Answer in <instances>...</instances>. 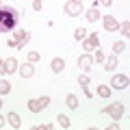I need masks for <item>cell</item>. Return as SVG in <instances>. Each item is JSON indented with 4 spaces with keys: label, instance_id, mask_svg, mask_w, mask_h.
<instances>
[{
    "label": "cell",
    "instance_id": "1",
    "mask_svg": "<svg viewBox=\"0 0 130 130\" xmlns=\"http://www.w3.org/2000/svg\"><path fill=\"white\" fill-rule=\"evenodd\" d=\"M18 26V11L9 5L0 7V32L7 35V32H13Z\"/></svg>",
    "mask_w": 130,
    "mask_h": 130
},
{
    "label": "cell",
    "instance_id": "2",
    "mask_svg": "<svg viewBox=\"0 0 130 130\" xmlns=\"http://www.w3.org/2000/svg\"><path fill=\"white\" fill-rule=\"evenodd\" d=\"M95 48H100V35H98V32H89L87 37L83 39V50L87 52V54H91Z\"/></svg>",
    "mask_w": 130,
    "mask_h": 130
},
{
    "label": "cell",
    "instance_id": "3",
    "mask_svg": "<svg viewBox=\"0 0 130 130\" xmlns=\"http://www.w3.org/2000/svg\"><path fill=\"white\" fill-rule=\"evenodd\" d=\"M50 102H52L50 95H41V98H37V100H28V111L30 113H39V111H43Z\"/></svg>",
    "mask_w": 130,
    "mask_h": 130
},
{
    "label": "cell",
    "instance_id": "4",
    "mask_svg": "<svg viewBox=\"0 0 130 130\" xmlns=\"http://www.w3.org/2000/svg\"><path fill=\"white\" fill-rule=\"evenodd\" d=\"M63 9H65V13L70 15V18H78V15L83 13V2H80V0H67Z\"/></svg>",
    "mask_w": 130,
    "mask_h": 130
},
{
    "label": "cell",
    "instance_id": "5",
    "mask_svg": "<svg viewBox=\"0 0 130 130\" xmlns=\"http://www.w3.org/2000/svg\"><path fill=\"white\" fill-rule=\"evenodd\" d=\"M104 113L111 115L113 119H121V115L126 113V106L121 102H113V104H108V106H104Z\"/></svg>",
    "mask_w": 130,
    "mask_h": 130
},
{
    "label": "cell",
    "instance_id": "6",
    "mask_svg": "<svg viewBox=\"0 0 130 130\" xmlns=\"http://www.w3.org/2000/svg\"><path fill=\"white\" fill-rule=\"evenodd\" d=\"M13 37H15V48L22 50V48L28 43V39H30V32L24 30V28H20V30H13Z\"/></svg>",
    "mask_w": 130,
    "mask_h": 130
},
{
    "label": "cell",
    "instance_id": "7",
    "mask_svg": "<svg viewBox=\"0 0 130 130\" xmlns=\"http://www.w3.org/2000/svg\"><path fill=\"white\" fill-rule=\"evenodd\" d=\"M111 87L117 89V91L128 89V76H126V74H115V76L111 78Z\"/></svg>",
    "mask_w": 130,
    "mask_h": 130
},
{
    "label": "cell",
    "instance_id": "8",
    "mask_svg": "<svg viewBox=\"0 0 130 130\" xmlns=\"http://www.w3.org/2000/svg\"><path fill=\"white\" fill-rule=\"evenodd\" d=\"M102 22H104V30H108V32L119 30V22H117V18H115V15H104V18H102Z\"/></svg>",
    "mask_w": 130,
    "mask_h": 130
},
{
    "label": "cell",
    "instance_id": "9",
    "mask_svg": "<svg viewBox=\"0 0 130 130\" xmlns=\"http://www.w3.org/2000/svg\"><path fill=\"white\" fill-rule=\"evenodd\" d=\"M91 65H93V56H91V54L85 52V54L78 56V67H80L83 72H89V70H91Z\"/></svg>",
    "mask_w": 130,
    "mask_h": 130
},
{
    "label": "cell",
    "instance_id": "10",
    "mask_svg": "<svg viewBox=\"0 0 130 130\" xmlns=\"http://www.w3.org/2000/svg\"><path fill=\"white\" fill-rule=\"evenodd\" d=\"M18 59H15V56H9V59L5 61V72L7 74H18Z\"/></svg>",
    "mask_w": 130,
    "mask_h": 130
},
{
    "label": "cell",
    "instance_id": "11",
    "mask_svg": "<svg viewBox=\"0 0 130 130\" xmlns=\"http://www.w3.org/2000/svg\"><path fill=\"white\" fill-rule=\"evenodd\" d=\"M18 74L22 76V78H30L32 74H35V67H32V63H24L18 67Z\"/></svg>",
    "mask_w": 130,
    "mask_h": 130
},
{
    "label": "cell",
    "instance_id": "12",
    "mask_svg": "<svg viewBox=\"0 0 130 130\" xmlns=\"http://www.w3.org/2000/svg\"><path fill=\"white\" fill-rule=\"evenodd\" d=\"M50 70L54 72V74H61V72L65 70V61L61 59V56H54V59L50 61Z\"/></svg>",
    "mask_w": 130,
    "mask_h": 130
},
{
    "label": "cell",
    "instance_id": "13",
    "mask_svg": "<svg viewBox=\"0 0 130 130\" xmlns=\"http://www.w3.org/2000/svg\"><path fill=\"white\" fill-rule=\"evenodd\" d=\"M102 65H104V70H106V72H113V70H117V54H111V56H106Z\"/></svg>",
    "mask_w": 130,
    "mask_h": 130
},
{
    "label": "cell",
    "instance_id": "14",
    "mask_svg": "<svg viewBox=\"0 0 130 130\" xmlns=\"http://www.w3.org/2000/svg\"><path fill=\"white\" fill-rule=\"evenodd\" d=\"M7 121H9L13 128H20V126H22V119H20L18 113H9V115H7Z\"/></svg>",
    "mask_w": 130,
    "mask_h": 130
},
{
    "label": "cell",
    "instance_id": "15",
    "mask_svg": "<svg viewBox=\"0 0 130 130\" xmlns=\"http://www.w3.org/2000/svg\"><path fill=\"white\" fill-rule=\"evenodd\" d=\"M78 85H80V89H87L89 85H91V76H89L87 72H85V74H80V76H78Z\"/></svg>",
    "mask_w": 130,
    "mask_h": 130
},
{
    "label": "cell",
    "instance_id": "16",
    "mask_svg": "<svg viewBox=\"0 0 130 130\" xmlns=\"http://www.w3.org/2000/svg\"><path fill=\"white\" fill-rule=\"evenodd\" d=\"M65 104H67V106H70L72 111H76V108H78V98H76L74 93H70V95L65 98Z\"/></svg>",
    "mask_w": 130,
    "mask_h": 130
},
{
    "label": "cell",
    "instance_id": "17",
    "mask_svg": "<svg viewBox=\"0 0 130 130\" xmlns=\"http://www.w3.org/2000/svg\"><path fill=\"white\" fill-rule=\"evenodd\" d=\"M56 121H59V126H61V128H65V130L72 128V121H70V117H67V115H59V117H56Z\"/></svg>",
    "mask_w": 130,
    "mask_h": 130
},
{
    "label": "cell",
    "instance_id": "18",
    "mask_svg": "<svg viewBox=\"0 0 130 130\" xmlns=\"http://www.w3.org/2000/svg\"><path fill=\"white\" fill-rule=\"evenodd\" d=\"M100 18H102V15H100V11H98V9H93V7L87 11V20H89V22H98Z\"/></svg>",
    "mask_w": 130,
    "mask_h": 130
},
{
    "label": "cell",
    "instance_id": "19",
    "mask_svg": "<svg viewBox=\"0 0 130 130\" xmlns=\"http://www.w3.org/2000/svg\"><path fill=\"white\" fill-rule=\"evenodd\" d=\"M126 52V41H115L113 43V54H121Z\"/></svg>",
    "mask_w": 130,
    "mask_h": 130
},
{
    "label": "cell",
    "instance_id": "20",
    "mask_svg": "<svg viewBox=\"0 0 130 130\" xmlns=\"http://www.w3.org/2000/svg\"><path fill=\"white\" fill-rule=\"evenodd\" d=\"M11 93V83L9 80H0V95H7Z\"/></svg>",
    "mask_w": 130,
    "mask_h": 130
},
{
    "label": "cell",
    "instance_id": "21",
    "mask_svg": "<svg viewBox=\"0 0 130 130\" xmlns=\"http://www.w3.org/2000/svg\"><path fill=\"white\" fill-rule=\"evenodd\" d=\"M98 95H100V98H111V87L100 85V87H98Z\"/></svg>",
    "mask_w": 130,
    "mask_h": 130
},
{
    "label": "cell",
    "instance_id": "22",
    "mask_svg": "<svg viewBox=\"0 0 130 130\" xmlns=\"http://www.w3.org/2000/svg\"><path fill=\"white\" fill-rule=\"evenodd\" d=\"M87 35H89V32L85 30V28H76V30H74V39H76V41H83Z\"/></svg>",
    "mask_w": 130,
    "mask_h": 130
},
{
    "label": "cell",
    "instance_id": "23",
    "mask_svg": "<svg viewBox=\"0 0 130 130\" xmlns=\"http://www.w3.org/2000/svg\"><path fill=\"white\" fill-rule=\"evenodd\" d=\"M119 30H121V35L128 37V35H130V20H124V22L119 24Z\"/></svg>",
    "mask_w": 130,
    "mask_h": 130
},
{
    "label": "cell",
    "instance_id": "24",
    "mask_svg": "<svg viewBox=\"0 0 130 130\" xmlns=\"http://www.w3.org/2000/svg\"><path fill=\"white\" fill-rule=\"evenodd\" d=\"M104 59H106V56H104V52L102 50H93V61H95V63H104Z\"/></svg>",
    "mask_w": 130,
    "mask_h": 130
},
{
    "label": "cell",
    "instance_id": "25",
    "mask_svg": "<svg viewBox=\"0 0 130 130\" xmlns=\"http://www.w3.org/2000/svg\"><path fill=\"white\" fill-rule=\"evenodd\" d=\"M39 59H41V54H39V52H28V63H39Z\"/></svg>",
    "mask_w": 130,
    "mask_h": 130
},
{
    "label": "cell",
    "instance_id": "26",
    "mask_svg": "<svg viewBox=\"0 0 130 130\" xmlns=\"http://www.w3.org/2000/svg\"><path fill=\"white\" fill-rule=\"evenodd\" d=\"M32 130H54V126L52 124H37V126H32Z\"/></svg>",
    "mask_w": 130,
    "mask_h": 130
},
{
    "label": "cell",
    "instance_id": "27",
    "mask_svg": "<svg viewBox=\"0 0 130 130\" xmlns=\"http://www.w3.org/2000/svg\"><path fill=\"white\" fill-rule=\"evenodd\" d=\"M41 7H43L41 0H32V9H35V11H41Z\"/></svg>",
    "mask_w": 130,
    "mask_h": 130
},
{
    "label": "cell",
    "instance_id": "28",
    "mask_svg": "<svg viewBox=\"0 0 130 130\" xmlns=\"http://www.w3.org/2000/svg\"><path fill=\"white\" fill-rule=\"evenodd\" d=\"M7 46H9V48H15V37H9V39H7Z\"/></svg>",
    "mask_w": 130,
    "mask_h": 130
},
{
    "label": "cell",
    "instance_id": "29",
    "mask_svg": "<svg viewBox=\"0 0 130 130\" xmlns=\"http://www.w3.org/2000/svg\"><path fill=\"white\" fill-rule=\"evenodd\" d=\"M98 2H100V5H104V7H111V5H113V0H98Z\"/></svg>",
    "mask_w": 130,
    "mask_h": 130
},
{
    "label": "cell",
    "instance_id": "30",
    "mask_svg": "<svg viewBox=\"0 0 130 130\" xmlns=\"http://www.w3.org/2000/svg\"><path fill=\"white\" fill-rule=\"evenodd\" d=\"M119 128V124H117V121H113V124H108V130H117Z\"/></svg>",
    "mask_w": 130,
    "mask_h": 130
},
{
    "label": "cell",
    "instance_id": "31",
    "mask_svg": "<svg viewBox=\"0 0 130 130\" xmlns=\"http://www.w3.org/2000/svg\"><path fill=\"white\" fill-rule=\"evenodd\" d=\"M7 72H5V61H0V76H5Z\"/></svg>",
    "mask_w": 130,
    "mask_h": 130
},
{
    "label": "cell",
    "instance_id": "32",
    "mask_svg": "<svg viewBox=\"0 0 130 130\" xmlns=\"http://www.w3.org/2000/svg\"><path fill=\"white\" fill-rule=\"evenodd\" d=\"M5 121H7V117H2V115H0V128L5 126Z\"/></svg>",
    "mask_w": 130,
    "mask_h": 130
},
{
    "label": "cell",
    "instance_id": "33",
    "mask_svg": "<svg viewBox=\"0 0 130 130\" xmlns=\"http://www.w3.org/2000/svg\"><path fill=\"white\" fill-rule=\"evenodd\" d=\"M0 108H2V98H0Z\"/></svg>",
    "mask_w": 130,
    "mask_h": 130
},
{
    "label": "cell",
    "instance_id": "34",
    "mask_svg": "<svg viewBox=\"0 0 130 130\" xmlns=\"http://www.w3.org/2000/svg\"><path fill=\"white\" fill-rule=\"evenodd\" d=\"M2 5H5V2H2V0H0V7H2Z\"/></svg>",
    "mask_w": 130,
    "mask_h": 130
}]
</instances>
